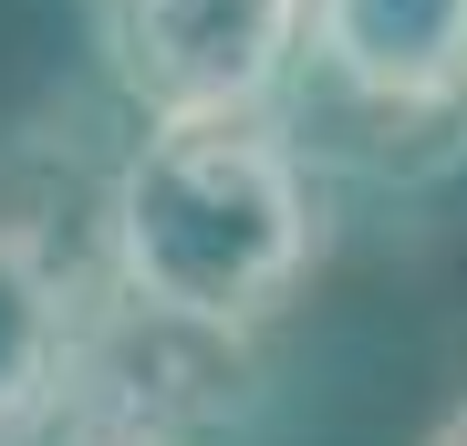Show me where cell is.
Segmentation results:
<instances>
[{
	"label": "cell",
	"instance_id": "2",
	"mask_svg": "<svg viewBox=\"0 0 467 446\" xmlns=\"http://www.w3.org/2000/svg\"><path fill=\"white\" fill-rule=\"evenodd\" d=\"M104 42L146 115H260L312 42V0H104Z\"/></svg>",
	"mask_w": 467,
	"mask_h": 446
},
{
	"label": "cell",
	"instance_id": "3",
	"mask_svg": "<svg viewBox=\"0 0 467 446\" xmlns=\"http://www.w3.org/2000/svg\"><path fill=\"white\" fill-rule=\"evenodd\" d=\"M322 73L374 104H457L467 94V0H312Z\"/></svg>",
	"mask_w": 467,
	"mask_h": 446
},
{
	"label": "cell",
	"instance_id": "4",
	"mask_svg": "<svg viewBox=\"0 0 467 446\" xmlns=\"http://www.w3.org/2000/svg\"><path fill=\"white\" fill-rule=\"evenodd\" d=\"M73 364V291L32 229H0V446L42 436Z\"/></svg>",
	"mask_w": 467,
	"mask_h": 446
},
{
	"label": "cell",
	"instance_id": "5",
	"mask_svg": "<svg viewBox=\"0 0 467 446\" xmlns=\"http://www.w3.org/2000/svg\"><path fill=\"white\" fill-rule=\"evenodd\" d=\"M426 446H467V405H457V415H447V426H436Z\"/></svg>",
	"mask_w": 467,
	"mask_h": 446
},
{
	"label": "cell",
	"instance_id": "1",
	"mask_svg": "<svg viewBox=\"0 0 467 446\" xmlns=\"http://www.w3.org/2000/svg\"><path fill=\"white\" fill-rule=\"evenodd\" d=\"M104 249L146 312L250 332L301 291L322 218L301 187V156L260 135V115H156V135L115 166Z\"/></svg>",
	"mask_w": 467,
	"mask_h": 446
}]
</instances>
